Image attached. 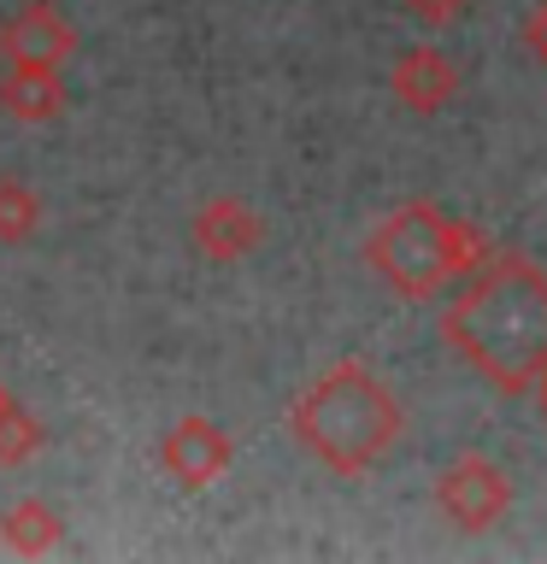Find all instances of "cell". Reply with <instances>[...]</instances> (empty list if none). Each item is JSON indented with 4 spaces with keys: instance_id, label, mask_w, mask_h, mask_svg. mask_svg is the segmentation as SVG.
<instances>
[{
    "instance_id": "8992f818",
    "label": "cell",
    "mask_w": 547,
    "mask_h": 564,
    "mask_svg": "<svg viewBox=\"0 0 547 564\" xmlns=\"http://www.w3.org/2000/svg\"><path fill=\"white\" fill-rule=\"evenodd\" d=\"M77 53V24L53 7V0H24L0 18V59L7 65H53L65 70V59Z\"/></svg>"
},
{
    "instance_id": "4fadbf2b",
    "label": "cell",
    "mask_w": 547,
    "mask_h": 564,
    "mask_svg": "<svg viewBox=\"0 0 547 564\" xmlns=\"http://www.w3.org/2000/svg\"><path fill=\"white\" fill-rule=\"evenodd\" d=\"M400 7L412 12L418 24L441 30V24H453V18H465V12H471V0H400Z\"/></svg>"
},
{
    "instance_id": "ba28073f",
    "label": "cell",
    "mask_w": 547,
    "mask_h": 564,
    "mask_svg": "<svg viewBox=\"0 0 547 564\" xmlns=\"http://www.w3.org/2000/svg\"><path fill=\"white\" fill-rule=\"evenodd\" d=\"M388 95H395L406 112H418V118H436L441 106H448L453 95H459V70H453V59L441 47H406L400 59H395V70H388Z\"/></svg>"
},
{
    "instance_id": "8fae6325",
    "label": "cell",
    "mask_w": 547,
    "mask_h": 564,
    "mask_svg": "<svg viewBox=\"0 0 547 564\" xmlns=\"http://www.w3.org/2000/svg\"><path fill=\"white\" fill-rule=\"evenodd\" d=\"M35 229H42V200L24 176H0V241L24 247Z\"/></svg>"
},
{
    "instance_id": "6da1fadb",
    "label": "cell",
    "mask_w": 547,
    "mask_h": 564,
    "mask_svg": "<svg viewBox=\"0 0 547 564\" xmlns=\"http://www.w3.org/2000/svg\"><path fill=\"white\" fill-rule=\"evenodd\" d=\"M441 341L501 394H529L547 377V271L494 253L441 306Z\"/></svg>"
},
{
    "instance_id": "3957f363",
    "label": "cell",
    "mask_w": 547,
    "mask_h": 564,
    "mask_svg": "<svg viewBox=\"0 0 547 564\" xmlns=\"http://www.w3.org/2000/svg\"><path fill=\"white\" fill-rule=\"evenodd\" d=\"M501 253L494 236L471 218H453L436 200H406L365 236V264L400 300H436Z\"/></svg>"
},
{
    "instance_id": "5bb4252c",
    "label": "cell",
    "mask_w": 547,
    "mask_h": 564,
    "mask_svg": "<svg viewBox=\"0 0 547 564\" xmlns=\"http://www.w3.org/2000/svg\"><path fill=\"white\" fill-rule=\"evenodd\" d=\"M524 42H529V53L547 65V0H536L529 7V18H524Z\"/></svg>"
},
{
    "instance_id": "30bf717a",
    "label": "cell",
    "mask_w": 547,
    "mask_h": 564,
    "mask_svg": "<svg viewBox=\"0 0 547 564\" xmlns=\"http://www.w3.org/2000/svg\"><path fill=\"white\" fill-rule=\"evenodd\" d=\"M0 541H7V553H18V558H42L65 541V518L47 500H12L0 511Z\"/></svg>"
},
{
    "instance_id": "7a4b0ae2",
    "label": "cell",
    "mask_w": 547,
    "mask_h": 564,
    "mask_svg": "<svg viewBox=\"0 0 547 564\" xmlns=\"http://www.w3.org/2000/svg\"><path fill=\"white\" fill-rule=\"evenodd\" d=\"M289 430L300 441V453H312L324 470L365 476L371 465H383L395 453L406 412L395 388L383 382V370H371L365 359H335L294 394Z\"/></svg>"
},
{
    "instance_id": "9c48e42d",
    "label": "cell",
    "mask_w": 547,
    "mask_h": 564,
    "mask_svg": "<svg viewBox=\"0 0 547 564\" xmlns=\"http://www.w3.org/2000/svg\"><path fill=\"white\" fill-rule=\"evenodd\" d=\"M0 106L18 123H53L65 112V77L53 65H7L0 77Z\"/></svg>"
},
{
    "instance_id": "7c38bea8",
    "label": "cell",
    "mask_w": 547,
    "mask_h": 564,
    "mask_svg": "<svg viewBox=\"0 0 547 564\" xmlns=\"http://www.w3.org/2000/svg\"><path fill=\"white\" fill-rule=\"evenodd\" d=\"M42 417L30 412V405H7L0 412V470H18V465H30L35 453H42Z\"/></svg>"
},
{
    "instance_id": "5b68a950",
    "label": "cell",
    "mask_w": 547,
    "mask_h": 564,
    "mask_svg": "<svg viewBox=\"0 0 547 564\" xmlns=\"http://www.w3.org/2000/svg\"><path fill=\"white\" fill-rule=\"evenodd\" d=\"M229 458H236V441H229V430L218 417H206V412L176 417L171 435L159 441V470H165L183 494L212 488L229 470Z\"/></svg>"
},
{
    "instance_id": "9a60e30c",
    "label": "cell",
    "mask_w": 547,
    "mask_h": 564,
    "mask_svg": "<svg viewBox=\"0 0 547 564\" xmlns=\"http://www.w3.org/2000/svg\"><path fill=\"white\" fill-rule=\"evenodd\" d=\"M536 405H541V417H547V377L536 382Z\"/></svg>"
},
{
    "instance_id": "52a82bcc",
    "label": "cell",
    "mask_w": 547,
    "mask_h": 564,
    "mask_svg": "<svg viewBox=\"0 0 547 564\" xmlns=\"http://www.w3.org/2000/svg\"><path fill=\"white\" fill-rule=\"evenodd\" d=\"M189 241L206 264H242L265 241V218L242 200V194H212V200L194 206Z\"/></svg>"
},
{
    "instance_id": "277c9868",
    "label": "cell",
    "mask_w": 547,
    "mask_h": 564,
    "mask_svg": "<svg viewBox=\"0 0 547 564\" xmlns=\"http://www.w3.org/2000/svg\"><path fill=\"white\" fill-rule=\"evenodd\" d=\"M436 506L441 518L465 535H483L512 511V476L483 453H459L448 470L436 476Z\"/></svg>"
},
{
    "instance_id": "2e32d148",
    "label": "cell",
    "mask_w": 547,
    "mask_h": 564,
    "mask_svg": "<svg viewBox=\"0 0 547 564\" xmlns=\"http://www.w3.org/2000/svg\"><path fill=\"white\" fill-rule=\"evenodd\" d=\"M7 405H12V394H7V382H0V412H7Z\"/></svg>"
}]
</instances>
